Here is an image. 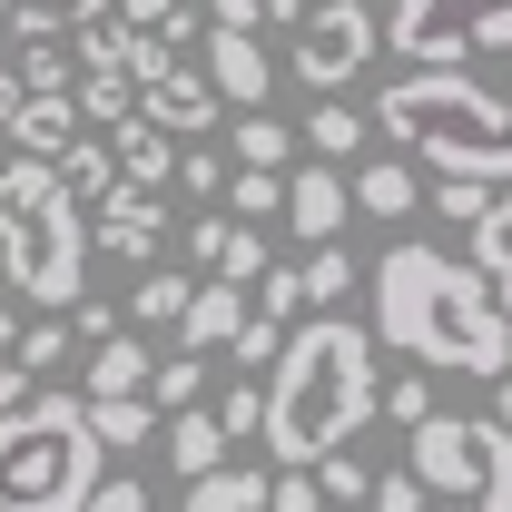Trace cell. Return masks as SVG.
<instances>
[{"label": "cell", "mask_w": 512, "mask_h": 512, "mask_svg": "<svg viewBox=\"0 0 512 512\" xmlns=\"http://www.w3.org/2000/svg\"><path fill=\"white\" fill-rule=\"evenodd\" d=\"M375 335L414 365H453V375H503L512 365V316L483 286L473 256L444 247H394L375 266Z\"/></svg>", "instance_id": "obj_1"}, {"label": "cell", "mask_w": 512, "mask_h": 512, "mask_svg": "<svg viewBox=\"0 0 512 512\" xmlns=\"http://www.w3.org/2000/svg\"><path fill=\"white\" fill-rule=\"evenodd\" d=\"M375 414H384V375H375V335L355 316H316L276 345V384H266V444H276V463H325Z\"/></svg>", "instance_id": "obj_2"}, {"label": "cell", "mask_w": 512, "mask_h": 512, "mask_svg": "<svg viewBox=\"0 0 512 512\" xmlns=\"http://www.w3.org/2000/svg\"><path fill=\"white\" fill-rule=\"evenodd\" d=\"M375 128L394 148H414L434 178H493V188H512V109L483 79H463V69H414V79H394L375 99Z\"/></svg>", "instance_id": "obj_3"}, {"label": "cell", "mask_w": 512, "mask_h": 512, "mask_svg": "<svg viewBox=\"0 0 512 512\" xmlns=\"http://www.w3.org/2000/svg\"><path fill=\"white\" fill-rule=\"evenodd\" d=\"M375 512H512V424L503 414L404 424V473L375 483Z\"/></svg>", "instance_id": "obj_4"}, {"label": "cell", "mask_w": 512, "mask_h": 512, "mask_svg": "<svg viewBox=\"0 0 512 512\" xmlns=\"http://www.w3.org/2000/svg\"><path fill=\"white\" fill-rule=\"evenodd\" d=\"M109 473V444L89 434V394L30 384L0 414V512H79Z\"/></svg>", "instance_id": "obj_5"}, {"label": "cell", "mask_w": 512, "mask_h": 512, "mask_svg": "<svg viewBox=\"0 0 512 512\" xmlns=\"http://www.w3.org/2000/svg\"><path fill=\"white\" fill-rule=\"evenodd\" d=\"M0 276H10L30 306H79L89 227H79V197L60 188L50 158H10V168H0Z\"/></svg>", "instance_id": "obj_6"}, {"label": "cell", "mask_w": 512, "mask_h": 512, "mask_svg": "<svg viewBox=\"0 0 512 512\" xmlns=\"http://www.w3.org/2000/svg\"><path fill=\"white\" fill-rule=\"evenodd\" d=\"M384 50H404L414 69H463L473 50H512V0H394Z\"/></svg>", "instance_id": "obj_7"}, {"label": "cell", "mask_w": 512, "mask_h": 512, "mask_svg": "<svg viewBox=\"0 0 512 512\" xmlns=\"http://www.w3.org/2000/svg\"><path fill=\"white\" fill-rule=\"evenodd\" d=\"M375 50H384V30H375L365 0H316V10L296 20V79H306V89H345Z\"/></svg>", "instance_id": "obj_8"}, {"label": "cell", "mask_w": 512, "mask_h": 512, "mask_svg": "<svg viewBox=\"0 0 512 512\" xmlns=\"http://www.w3.org/2000/svg\"><path fill=\"white\" fill-rule=\"evenodd\" d=\"M345 217H355V178H345L335 158H316V168H296V178H286V227H296L306 247L345 237Z\"/></svg>", "instance_id": "obj_9"}, {"label": "cell", "mask_w": 512, "mask_h": 512, "mask_svg": "<svg viewBox=\"0 0 512 512\" xmlns=\"http://www.w3.org/2000/svg\"><path fill=\"white\" fill-rule=\"evenodd\" d=\"M99 247L119 256V266H148V256L168 247V207H158V188H109L99 197Z\"/></svg>", "instance_id": "obj_10"}, {"label": "cell", "mask_w": 512, "mask_h": 512, "mask_svg": "<svg viewBox=\"0 0 512 512\" xmlns=\"http://www.w3.org/2000/svg\"><path fill=\"white\" fill-rule=\"evenodd\" d=\"M138 109H148L158 128H197V138H207V128L227 119V99H217V79H207L197 60H168L158 79H148V89H138Z\"/></svg>", "instance_id": "obj_11"}, {"label": "cell", "mask_w": 512, "mask_h": 512, "mask_svg": "<svg viewBox=\"0 0 512 512\" xmlns=\"http://www.w3.org/2000/svg\"><path fill=\"white\" fill-rule=\"evenodd\" d=\"M207 79H217V99H227V109H266L276 60L256 50V30H207Z\"/></svg>", "instance_id": "obj_12"}, {"label": "cell", "mask_w": 512, "mask_h": 512, "mask_svg": "<svg viewBox=\"0 0 512 512\" xmlns=\"http://www.w3.org/2000/svg\"><path fill=\"white\" fill-rule=\"evenodd\" d=\"M188 256H197V276H237V286L266 276V237H256V217H197V227H188Z\"/></svg>", "instance_id": "obj_13"}, {"label": "cell", "mask_w": 512, "mask_h": 512, "mask_svg": "<svg viewBox=\"0 0 512 512\" xmlns=\"http://www.w3.org/2000/svg\"><path fill=\"white\" fill-rule=\"evenodd\" d=\"M79 99H69V89H30V99H20V119L0 128V138H20V158H60L69 138H79Z\"/></svg>", "instance_id": "obj_14"}, {"label": "cell", "mask_w": 512, "mask_h": 512, "mask_svg": "<svg viewBox=\"0 0 512 512\" xmlns=\"http://www.w3.org/2000/svg\"><path fill=\"white\" fill-rule=\"evenodd\" d=\"M247 286H237V276H207V286H188V316H178V335H188L197 355H207V345H237V325H247Z\"/></svg>", "instance_id": "obj_15"}, {"label": "cell", "mask_w": 512, "mask_h": 512, "mask_svg": "<svg viewBox=\"0 0 512 512\" xmlns=\"http://www.w3.org/2000/svg\"><path fill=\"white\" fill-rule=\"evenodd\" d=\"M109 148H119V178H128V188H168V178H178V148H168V128L148 119V109L109 128Z\"/></svg>", "instance_id": "obj_16"}, {"label": "cell", "mask_w": 512, "mask_h": 512, "mask_svg": "<svg viewBox=\"0 0 512 512\" xmlns=\"http://www.w3.org/2000/svg\"><path fill=\"white\" fill-rule=\"evenodd\" d=\"M148 375H158L148 335H99V345H89V404H99V394H148Z\"/></svg>", "instance_id": "obj_17"}, {"label": "cell", "mask_w": 512, "mask_h": 512, "mask_svg": "<svg viewBox=\"0 0 512 512\" xmlns=\"http://www.w3.org/2000/svg\"><path fill=\"white\" fill-rule=\"evenodd\" d=\"M158 444H168V463L197 483V473H217V463H227V424H217V414H197V404H178Z\"/></svg>", "instance_id": "obj_18"}, {"label": "cell", "mask_w": 512, "mask_h": 512, "mask_svg": "<svg viewBox=\"0 0 512 512\" xmlns=\"http://www.w3.org/2000/svg\"><path fill=\"white\" fill-rule=\"evenodd\" d=\"M50 168H60V188L79 197V207H99V197L119 188V148H99V128H79V138H69Z\"/></svg>", "instance_id": "obj_19"}, {"label": "cell", "mask_w": 512, "mask_h": 512, "mask_svg": "<svg viewBox=\"0 0 512 512\" xmlns=\"http://www.w3.org/2000/svg\"><path fill=\"white\" fill-rule=\"evenodd\" d=\"M473 266H483V286L503 296V316H512V188H493V207L473 217Z\"/></svg>", "instance_id": "obj_20"}, {"label": "cell", "mask_w": 512, "mask_h": 512, "mask_svg": "<svg viewBox=\"0 0 512 512\" xmlns=\"http://www.w3.org/2000/svg\"><path fill=\"white\" fill-rule=\"evenodd\" d=\"M266 483L276 473H256V463H217L188 483V512H266Z\"/></svg>", "instance_id": "obj_21"}, {"label": "cell", "mask_w": 512, "mask_h": 512, "mask_svg": "<svg viewBox=\"0 0 512 512\" xmlns=\"http://www.w3.org/2000/svg\"><path fill=\"white\" fill-rule=\"evenodd\" d=\"M424 188H414V168L404 158H375V168H355V217H414Z\"/></svg>", "instance_id": "obj_22"}, {"label": "cell", "mask_w": 512, "mask_h": 512, "mask_svg": "<svg viewBox=\"0 0 512 512\" xmlns=\"http://www.w3.org/2000/svg\"><path fill=\"white\" fill-rule=\"evenodd\" d=\"M69 99H79V119H89V128L138 119V79H128V69H79V89H69Z\"/></svg>", "instance_id": "obj_23"}, {"label": "cell", "mask_w": 512, "mask_h": 512, "mask_svg": "<svg viewBox=\"0 0 512 512\" xmlns=\"http://www.w3.org/2000/svg\"><path fill=\"white\" fill-rule=\"evenodd\" d=\"M89 20H109V0H10V30H50V40H79Z\"/></svg>", "instance_id": "obj_24"}, {"label": "cell", "mask_w": 512, "mask_h": 512, "mask_svg": "<svg viewBox=\"0 0 512 512\" xmlns=\"http://www.w3.org/2000/svg\"><path fill=\"white\" fill-rule=\"evenodd\" d=\"M89 434H99V444H148V434H158V404H148V394H99V404H89Z\"/></svg>", "instance_id": "obj_25"}, {"label": "cell", "mask_w": 512, "mask_h": 512, "mask_svg": "<svg viewBox=\"0 0 512 512\" xmlns=\"http://www.w3.org/2000/svg\"><path fill=\"white\" fill-rule=\"evenodd\" d=\"M227 148H237V168H286V158H296V128H276L266 109H237Z\"/></svg>", "instance_id": "obj_26"}, {"label": "cell", "mask_w": 512, "mask_h": 512, "mask_svg": "<svg viewBox=\"0 0 512 512\" xmlns=\"http://www.w3.org/2000/svg\"><path fill=\"white\" fill-rule=\"evenodd\" d=\"M188 286H197V276H168V266H148V276L128 286V325H178V316H188Z\"/></svg>", "instance_id": "obj_27"}, {"label": "cell", "mask_w": 512, "mask_h": 512, "mask_svg": "<svg viewBox=\"0 0 512 512\" xmlns=\"http://www.w3.org/2000/svg\"><path fill=\"white\" fill-rule=\"evenodd\" d=\"M20 79H30V89H79V50L50 40V30H30V40H20Z\"/></svg>", "instance_id": "obj_28"}, {"label": "cell", "mask_w": 512, "mask_h": 512, "mask_svg": "<svg viewBox=\"0 0 512 512\" xmlns=\"http://www.w3.org/2000/svg\"><path fill=\"white\" fill-rule=\"evenodd\" d=\"M296 276H306V306H335V296L355 286V256H345V237H325V247H306V266H296Z\"/></svg>", "instance_id": "obj_29"}, {"label": "cell", "mask_w": 512, "mask_h": 512, "mask_svg": "<svg viewBox=\"0 0 512 512\" xmlns=\"http://www.w3.org/2000/svg\"><path fill=\"white\" fill-rule=\"evenodd\" d=\"M69 345H79V325H60V306H40V325H30V335H20V345H10V355H20V365H30V375H40V365H60Z\"/></svg>", "instance_id": "obj_30"}, {"label": "cell", "mask_w": 512, "mask_h": 512, "mask_svg": "<svg viewBox=\"0 0 512 512\" xmlns=\"http://www.w3.org/2000/svg\"><path fill=\"white\" fill-rule=\"evenodd\" d=\"M227 178H237V168H227L207 138H197V148H178V188H188L197 207H207V197H227Z\"/></svg>", "instance_id": "obj_31"}, {"label": "cell", "mask_w": 512, "mask_h": 512, "mask_svg": "<svg viewBox=\"0 0 512 512\" xmlns=\"http://www.w3.org/2000/svg\"><path fill=\"white\" fill-rule=\"evenodd\" d=\"M266 512H325L316 463H276V483H266Z\"/></svg>", "instance_id": "obj_32"}, {"label": "cell", "mask_w": 512, "mask_h": 512, "mask_svg": "<svg viewBox=\"0 0 512 512\" xmlns=\"http://www.w3.org/2000/svg\"><path fill=\"white\" fill-rule=\"evenodd\" d=\"M148 404H158V414L197 404V345H188V355H158V375H148Z\"/></svg>", "instance_id": "obj_33"}, {"label": "cell", "mask_w": 512, "mask_h": 512, "mask_svg": "<svg viewBox=\"0 0 512 512\" xmlns=\"http://www.w3.org/2000/svg\"><path fill=\"white\" fill-rule=\"evenodd\" d=\"M247 296H256V316H276V325H296V306H306V276H296V266H266V276H256Z\"/></svg>", "instance_id": "obj_34"}, {"label": "cell", "mask_w": 512, "mask_h": 512, "mask_svg": "<svg viewBox=\"0 0 512 512\" xmlns=\"http://www.w3.org/2000/svg\"><path fill=\"white\" fill-rule=\"evenodd\" d=\"M316 483H325V503H365V493H375V473H365V453H345V444H335V453L316 463Z\"/></svg>", "instance_id": "obj_35"}, {"label": "cell", "mask_w": 512, "mask_h": 512, "mask_svg": "<svg viewBox=\"0 0 512 512\" xmlns=\"http://www.w3.org/2000/svg\"><path fill=\"white\" fill-rule=\"evenodd\" d=\"M306 138H316V158H355V138H365V128H355V109H335V89H325V109L306 119Z\"/></svg>", "instance_id": "obj_36"}, {"label": "cell", "mask_w": 512, "mask_h": 512, "mask_svg": "<svg viewBox=\"0 0 512 512\" xmlns=\"http://www.w3.org/2000/svg\"><path fill=\"white\" fill-rule=\"evenodd\" d=\"M493 207V178H434V217H453V227H473Z\"/></svg>", "instance_id": "obj_37"}, {"label": "cell", "mask_w": 512, "mask_h": 512, "mask_svg": "<svg viewBox=\"0 0 512 512\" xmlns=\"http://www.w3.org/2000/svg\"><path fill=\"white\" fill-rule=\"evenodd\" d=\"M227 207H237V217H276V207H286V197H276V168H237V178H227Z\"/></svg>", "instance_id": "obj_38"}, {"label": "cell", "mask_w": 512, "mask_h": 512, "mask_svg": "<svg viewBox=\"0 0 512 512\" xmlns=\"http://www.w3.org/2000/svg\"><path fill=\"white\" fill-rule=\"evenodd\" d=\"M79 512H148V483L119 463V473H99V483H89V503H79Z\"/></svg>", "instance_id": "obj_39"}, {"label": "cell", "mask_w": 512, "mask_h": 512, "mask_svg": "<svg viewBox=\"0 0 512 512\" xmlns=\"http://www.w3.org/2000/svg\"><path fill=\"white\" fill-rule=\"evenodd\" d=\"M217 424H227V444H247V434H266V384H237V394L217 404Z\"/></svg>", "instance_id": "obj_40"}, {"label": "cell", "mask_w": 512, "mask_h": 512, "mask_svg": "<svg viewBox=\"0 0 512 512\" xmlns=\"http://www.w3.org/2000/svg\"><path fill=\"white\" fill-rule=\"evenodd\" d=\"M276 345H286V325L247 306V325H237V345H227V355H237V365H276Z\"/></svg>", "instance_id": "obj_41"}, {"label": "cell", "mask_w": 512, "mask_h": 512, "mask_svg": "<svg viewBox=\"0 0 512 512\" xmlns=\"http://www.w3.org/2000/svg\"><path fill=\"white\" fill-rule=\"evenodd\" d=\"M384 414H394V424H424V414H434V384H424V375H394V384H384Z\"/></svg>", "instance_id": "obj_42"}, {"label": "cell", "mask_w": 512, "mask_h": 512, "mask_svg": "<svg viewBox=\"0 0 512 512\" xmlns=\"http://www.w3.org/2000/svg\"><path fill=\"white\" fill-rule=\"evenodd\" d=\"M266 20V0H207V30H256Z\"/></svg>", "instance_id": "obj_43"}, {"label": "cell", "mask_w": 512, "mask_h": 512, "mask_svg": "<svg viewBox=\"0 0 512 512\" xmlns=\"http://www.w3.org/2000/svg\"><path fill=\"white\" fill-rule=\"evenodd\" d=\"M20 99H30V79H20V60H0V128L20 119Z\"/></svg>", "instance_id": "obj_44"}, {"label": "cell", "mask_w": 512, "mask_h": 512, "mask_svg": "<svg viewBox=\"0 0 512 512\" xmlns=\"http://www.w3.org/2000/svg\"><path fill=\"white\" fill-rule=\"evenodd\" d=\"M30 384H40V375H30V365H20V355H0V414H10V404H20V394H30Z\"/></svg>", "instance_id": "obj_45"}, {"label": "cell", "mask_w": 512, "mask_h": 512, "mask_svg": "<svg viewBox=\"0 0 512 512\" xmlns=\"http://www.w3.org/2000/svg\"><path fill=\"white\" fill-rule=\"evenodd\" d=\"M69 325H79V345H99V335H119V306H79Z\"/></svg>", "instance_id": "obj_46"}, {"label": "cell", "mask_w": 512, "mask_h": 512, "mask_svg": "<svg viewBox=\"0 0 512 512\" xmlns=\"http://www.w3.org/2000/svg\"><path fill=\"white\" fill-rule=\"evenodd\" d=\"M109 10H119V20H138V30H158V20H168L178 0H109Z\"/></svg>", "instance_id": "obj_47"}, {"label": "cell", "mask_w": 512, "mask_h": 512, "mask_svg": "<svg viewBox=\"0 0 512 512\" xmlns=\"http://www.w3.org/2000/svg\"><path fill=\"white\" fill-rule=\"evenodd\" d=\"M493 414H503V424H512V365H503V375H493Z\"/></svg>", "instance_id": "obj_48"}, {"label": "cell", "mask_w": 512, "mask_h": 512, "mask_svg": "<svg viewBox=\"0 0 512 512\" xmlns=\"http://www.w3.org/2000/svg\"><path fill=\"white\" fill-rule=\"evenodd\" d=\"M10 345H20V325H10V306H0V355H10Z\"/></svg>", "instance_id": "obj_49"}, {"label": "cell", "mask_w": 512, "mask_h": 512, "mask_svg": "<svg viewBox=\"0 0 512 512\" xmlns=\"http://www.w3.org/2000/svg\"><path fill=\"white\" fill-rule=\"evenodd\" d=\"M0 20H10V0H0Z\"/></svg>", "instance_id": "obj_50"}]
</instances>
